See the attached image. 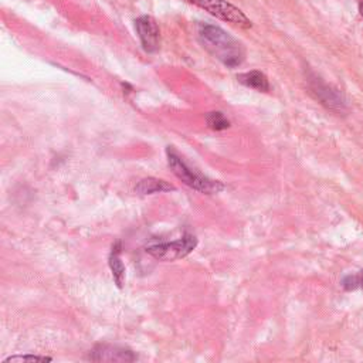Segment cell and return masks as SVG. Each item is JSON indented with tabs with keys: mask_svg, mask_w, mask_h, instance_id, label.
Returning <instances> with one entry per match:
<instances>
[{
	"mask_svg": "<svg viewBox=\"0 0 363 363\" xmlns=\"http://www.w3.org/2000/svg\"><path fill=\"white\" fill-rule=\"evenodd\" d=\"M199 38L203 47L227 67H237L245 58L244 45L220 27L201 24L199 27Z\"/></svg>",
	"mask_w": 363,
	"mask_h": 363,
	"instance_id": "6da1fadb",
	"label": "cell"
},
{
	"mask_svg": "<svg viewBox=\"0 0 363 363\" xmlns=\"http://www.w3.org/2000/svg\"><path fill=\"white\" fill-rule=\"evenodd\" d=\"M167 163H169V167L172 169L173 174L180 179L186 186L197 190V191H201V193H206V194H214V193H218L224 189V184L218 180H211L206 176H201L200 173L191 170L179 155H176L173 150L167 149Z\"/></svg>",
	"mask_w": 363,
	"mask_h": 363,
	"instance_id": "7a4b0ae2",
	"label": "cell"
},
{
	"mask_svg": "<svg viewBox=\"0 0 363 363\" xmlns=\"http://www.w3.org/2000/svg\"><path fill=\"white\" fill-rule=\"evenodd\" d=\"M197 245V238L193 234H184L182 238L155 244L146 248V252L159 261H176L189 255Z\"/></svg>",
	"mask_w": 363,
	"mask_h": 363,
	"instance_id": "3957f363",
	"label": "cell"
},
{
	"mask_svg": "<svg viewBox=\"0 0 363 363\" xmlns=\"http://www.w3.org/2000/svg\"><path fill=\"white\" fill-rule=\"evenodd\" d=\"M190 3L241 28H250L252 26L251 20L240 9H237L234 4L228 3L227 0H190Z\"/></svg>",
	"mask_w": 363,
	"mask_h": 363,
	"instance_id": "277c9868",
	"label": "cell"
},
{
	"mask_svg": "<svg viewBox=\"0 0 363 363\" xmlns=\"http://www.w3.org/2000/svg\"><path fill=\"white\" fill-rule=\"evenodd\" d=\"M136 31L146 52H156L160 47V31L156 21L149 16L136 20Z\"/></svg>",
	"mask_w": 363,
	"mask_h": 363,
	"instance_id": "5b68a950",
	"label": "cell"
},
{
	"mask_svg": "<svg viewBox=\"0 0 363 363\" xmlns=\"http://www.w3.org/2000/svg\"><path fill=\"white\" fill-rule=\"evenodd\" d=\"M91 359L96 362H132L136 359V356L132 353V350L121 346L96 345L92 349Z\"/></svg>",
	"mask_w": 363,
	"mask_h": 363,
	"instance_id": "8992f818",
	"label": "cell"
},
{
	"mask_svg": "<svg viewBox=\"0 0 363 363\" xmlns=\"http://www.w3.org/2000/svg\"><path fill=\"white\" fill-rule=\"evenodd\" d=\"M237 79H238L241 84H244L245 86L254 88V89H257V91H262V92L269 91L268 78H267L261 71H248V72L240 74V75L237 77Z\"/></svg>",
	"mask_w": 363,
	"mask_h": 363,
	"instance_id": "52a82bcc",
	"label": "cell"
},
{
	"mask_svg": "<svg viewBox=\"0 0 363 363\" xmlns=\"http://www.w3.org/2000/svg\"><path fill=\"white\" fill-rule=\"evenodd\" d=\"M136 190L142 194H155V193H163V191L174 190V187L172 184H169L167 182H164V180L147 177V179H143L138 183Z\"/></svg>",
	"mask_w": 363,
	"mask_h": 363,
	"instance_id": "ba28073f",
	"label": "cell"
},
{
	"mask_svg": "<svg viewBox=\"0 0 363 363\" xmlns=\"http://www.w3.org/2000/svg\"><path fill=\"white\" fill-rule=\"evenodd\" d=\"M119 251H121L119 244H115L112 247V251H111V255H109V267H111L112 277H113L116 285L119 288H122L123 282H125V265L121 261Z\"/></svg>",
	"mask_w": 363,
	"mask_h": 363,
	"instance_id": "9c48e42d",
	"label": "cell"
},
{
	"mask_svg": "<svg viewBox=\"0 0 363 363\" xmlns=\"http://www.w3.org/2000/svg\"><path fill=\"white\" fill-rule=\"evenodd\" d=\"M206 121H207V125L214 130H223L230 126L228 119L221 112H208L206 115Z\"/></svg>",
	"mask_w": 363,
	"mask_h": 363,
	"instance_id": "30bf717a",
	"label": "cell"
},
{
	"mask_svg": "<svg viewBox=\"0 0 363 363\" xmlns=\"http://www.w3.org/2000/svg\"><path fill=\"white\" fill-rule=\"evenodd\" d=\"M51 357H45V356H31V354H26V356H11L9 359H6L3 363H23V362H50Z\"/></svg>",
	"mask_w": 363,
	"mask_h": 363,
	"instance_id": "8fae6325",
	"label": "cell"
},
{
	"mask_svg": "<svg viewBox=\"0 0 363 363\" xmlns=\"http://www.w3.org/2000/svg\"><path fill=\"white\" fill-rule=\"evenodd\" d=\"M357 278H359V285L363 286V271H362V274H360Z\"/></svg>",
	"mask_w": 363,
	"mask_h": 363,
	"instance_id": "7c38bea8",
	"label": "cell"
},
{
	"mask_svg": "<svg viewBox=\"0 0 363 363\" xmlns=\"http://www.w3.org/2000/svg\"><path fill=\"white\" fill-rule=\"evenodd\" d=\"M359 11H360V16L363 17V0H362L360 4H359Z\"/></svg>",
	"mask_w": 363,
	"mask_h": 363,
	"instance_id": "4fadbf2b",
	"label": "cell"
}]
</instances>
